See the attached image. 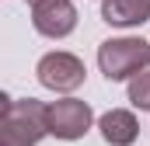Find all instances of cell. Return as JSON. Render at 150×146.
<instances>
[{
  "label": "cell",
  "instance_id": "obj_9",
  "mask_svg": "<svg viewBox=\"0 0 150 146\" xmlns=\"http://www.w3.org/2000/svg\"><path fill=\"white\" fill-rule=\"evenodd\" d=\"M28 4H35V0H28Z\"/></svg>",
  "mask_w": 150,
  "mask_h": 146
},
{
  "label": "cell",
  "instance_id": "obj_2",
  "mask_svg": "<svg viewBox=\"0 0 150 146\" xmlns=\"http://www.w3.org/2000/svg\"><path fill=\"white\" fill-rule=\"evenodd\" d=\"M98 66L105 73V80H133L136 73H143L150 66V42L143 38H133V35H122V38H105L98 45Z\"/></svg>",
  "mask_w": 150,
  "mask_h": 146
},
{
  "label": "cell",
  "instance_id": "obj_6",
  "mask_svg": "<svg viewBox=\"0 0 150 146\" xmlns=\"http://www.w3.org/2000/svg\"><path fill=\"white\" fill-rule=\"evenodd\" d=\"M98 129H101V139L108 146H133L136 136H140V122L136 115L126 108H112L98 118Z\"/></svg>",
  "mask_w": 150,
  "mask_h": 146
},
{
  "label": "cell",
  "instance_id": "obj_3",
  "mask_svg": "<svg viewBox=\"0 0 150 146\" xmlns=\"http://www.w3.org/2000/svg\"><path fill=\"white\" fill-rule=\"evenodd\" d=\"M35 77L45 91H56V94H70L84 84V59L74 56V52H45L35 66Z\"/></svg>",
  "mask_w": 150,
  "mask_h": 146
},
{
  "label": "cell",
  "instance_id": "obj_7",
  "mask_svg": "<svg viewBox=\"0 0 150 146\" xmlns=\"http://www.w3.org/2000/svg\"><path fill=\"white\" fill-rule=\"evenodd\" d=\"M101 21L115 28H140L150 21V0H101Z\"/></svg>",
  "mask_w": 150,
  "mask_h": 146
},
{
  "label": "cell",
  "instance_id": "obj_4",
  "mask_svg": "<svg viewBox=\"0 0 150 146\" xmlns=\"http://www.w3.org/2000/svg\"><path fill=\"white\" fill-rule=\"evenodd\" d=\"M91 125H94V111L80 98H63V101L49 105V136H56L63 143L84 139Z\"/></svg>",
  "mask_w": 150,
  "mask_h": 146
},
{
  "label": "cell",
  "instance_id": "obj_5",
  "mask_svg": "<svg viewBox=\"0 0 150 146\" xmlns=\"http://www.w3.org/2000/svg\"><path fill=\"white\" fill-rule=\"evenodd\" d=\"M32 25L45 38H67L77 28L74 0H35L32 4Z\"/></svg>",
  "mask_w": 150,
  "mask_h": 146
},
{
  "label": "cell",
  "instance_id": "obj_1",
  "mask_svg": "<svg viewBox=\"0 0 150 146\" xmlns=\"http://www.w3.org/2000/svg\"><path fill=\"white\" fill-rule=\"evenodd\" d=\"M0 101H4L0 146H38L49 136V105H42L35 98L11 101L7 94Z\"/></svg>",
  "mask_w": 150,
  "mask_h": 146
},
{
  "label": "cell",
  "instance_id": "obj_8",
  "mask_svg": "<svg viewBox=\"0 0 150 146\" xmlns=\"http://www.w3.org/2000/svg\"><path fill=\"white\" fill-rule=\"evenodd\" d=\"M129 105L140 111H150V70L136 73L129 80Z\"/></svg>",
  "mask_w": 150,
  "mask_h": 146
}]
</instances>
